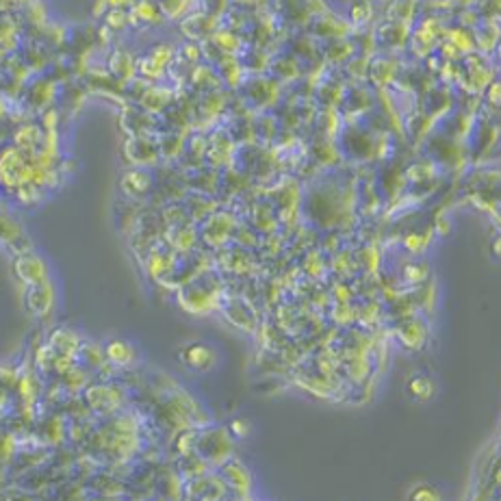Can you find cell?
<instances>
[{"mask_svg": "<svg viewBox=\"0 0 501 501\" xmlns=\"http://www.w3.org/2000/svg\"><path fill=\"white\" fill-rule=\"evenodd\" d=\"M434 391H437V384H434V380L428 378L426 374H417L411 378V382H408V393H411L417 402H428L434 395Z\"/></svg>", "mask_w": 501, "mask_h": 501, "instance_id": "obj_4", "label": "cell"}, {"mask_svg": "<svg viewBox=\"0 0 501 501\" xmlns=\"http://www.w3.org/2000/svg\"><path fill=\"white\" fill-rule=\"evenodd\" d=\"M26 306H29V310L33 315H37V317L46 315L50 310V306H52V291H50V286L46 282L31 286V291L26 293Z\"/></svg>", "mask_w": 501, "mask_h": 501, "instance_id": "obj_2", "label": "cell"}, {"mask_svg": "<svg viewBox=\"0 0 501 501\" xmlns=\"http://www.w3.org/2000/svg\"><path fill=\"white\" fill-rule=\"evenodd\" d=\"M184 363L191 369H210V365L215 363V354L210 352V347L202 345V343H193L184 352Z\"/></svg>", "mask_w": 501, "mask_h": 501, "instance_id": "obj_3", "label": "cell"}, {"mask_svg": "<svg viewBox=\"0 0 501 501\" xmlns=\"http://www.w3.org/2000/svg\"><path fill=\"white\" fill-rule=\"evenodd\" d=\"M408 501H441V495H439L437 489H432V486L421 484V486H417V489L411 493Z\"/></svg>", "mask_w": 501, "mask_h": 501, "instance_id": "obj_6", "label": "cell"}, {"mask_svg": "<svg viewBox=\"0 0 501 501\" xmlns=\"http://www.w3.org/2000/svg\"><path fill=\"white\" fill-rule=\"evenodd\" d=\"M107 356H109V361L115 365H130L135 358V350L130 343H126L122 339H113L107 345Z\"/></svg>", "mask_w": 501, "mask_h": 501, "instance_id": "obj_5", "label": "cell"}, {"mask_svg": "<svg viewBox=\"0 0 501 501\" xmlns=\"http://www.w3.org/2000/svg\"><path fill=\"white\" fill-rule=\"evenodd\" d=\"M16 273L18 278L24 280L26 284H42L46 282V265L44 260L35 254H24L16 260Z\"/></svg>", "mask_w": 501, "mask_h": 501, "instance_id": "obj_1", "label": "cell"}]
</instances>
